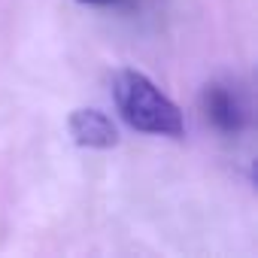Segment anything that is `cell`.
<instances>
[{
  "mask_svg": "<svg viewBox=\"0 0 258 258\" xmlns=\"http://www.w3.org/2000/svg\"><path fill=\"white\" fill-rule=\"evenodd\" d=\"M76 4H85V7H124V4H131V0H76Z\"/></svg>",
  "mask_w": 258,
  "mask_h": 258,
  "instance_id": "277c9868",
  "label": "cell"
},
{
  "mask_svg": "<svg viewBox=\"0 0 258 258\" xmlns=\"http://www.w3.org/2000/svg\"><path fill=\"white\" fill-rule=\"evenodd\" d=\"M112 103L127 127L152 137H182L185 118L179 106L140 70L121 67L112 76Z\"/></svg>",
  "mask_w": 258,
  "mask_h": 258,
  "instance_id": "6da1fadb",
  "label": "cell"
},
{
  "mask_svg": "<svg viewBox=\"0 0 258 258\" xmlns=\"http://www.w3.org/2000/svg\"><path fill=\"white\" fill-rule=\"evenodd\" d=\"M70 127V137L76 146L82 149H112L118 146V131L106 112L94 109V106H79L70 112L67 118Z\"/></svg>",
  "mask_w": 258,
  "mask_h": 258,
  "instance_id": "3957f363",
  "label": "cell"
},
{
  "mask_svg": "<svg viewBox=\"0 0 258 258\" xmlns=\"http://www.w3.org/2000/svg\"><path fill=\"white\" fill-rule=\"evenodd\" d=\"M201 109H204V118L222 134H240L249 121V112H246L240 91L231 85H222V82H213L204 88Z\"/></svg>",
  "mask_w": 258,
  "mask_h": 258,
  "instance_id": "7a4b0ae2",
  "label": "cell"
}]
</instances>
